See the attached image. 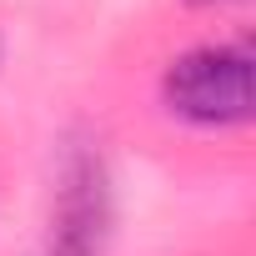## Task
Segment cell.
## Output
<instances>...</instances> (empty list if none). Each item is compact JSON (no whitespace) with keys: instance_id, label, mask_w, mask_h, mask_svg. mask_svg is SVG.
Returning <instances> with one entry per match:
<instances>
[{"instance_id":"3957f363","label":"cell","mask_w":256,"mask_h":256,"mask_svg":"<svg viewBox=\"0 0 256 256\" xmlns=\"http://www.w3.org/2000/svg\"><path fill=\"white\" fill-rule=\"evenodd\" d=\"M186 6H231V0H186Z\"/></svg>"},{"instance_id":"7a4b0ae2","label":"cell","mask_w":256,"mask_h":256,"mask_svg":"<svg viewBox=\"0 0 256 256\" xmlns=\"http://www.w3.org/2000/svg\"><path fill=\"white\" fill-rule=\"evenodd\" d=\"M110 236V186L100 156L80 151L66 166V186L50 216V241L46 256H100Z\"/></svg>"},{"instance_id":"6da1fadb","label":"cell","mask_w":256,"mask_h":256,"mask_svg":"<svg viewBox=\"0 0 256 256\" xmlns=\"http://www.w3.org/2000/svg\"><path fill=\"white\" fill-rule=\"evenodd\" d=\"M161 100L176 120L201 131H231L251 120V50L246 46H196L176 56L161 76Z\"/></svg>"},{"instance_id":"277c9868","label":"cell","mask_w":256,"mask_h":256,"mask_svg":"<svg viewBox=\"0 0 256 256\" xmlns=\"http://www.w3.org/2000/svg\"><path fill=\"white\" fill-rule=\"evenodd\" d=\"M0 60H6V36H0Z\"/></svg>"}]
</instances>
